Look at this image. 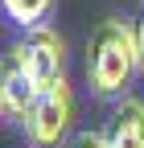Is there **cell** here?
Returning <instances> with one entry per match:
<instances>
[{"instance_id":"cell-1","label":"cell","mask_w":144,"mask_h":148,"mask_svg":"<svg viewBox=\"0 0 144 148\" xmlns=\"http://www.w3.org/2000/svg\"><path fill=\"white\" fill-rule=\"evenodd\" d=\"M136 66H140V53H136L132 25L99 21L91 41H86V82H91V90L99 99L123 95V86L132 82Z\"/></svg>"},{"instance_id":"cell-2","label":"cell","mask_w":144,"mask_h":148,"mask_svg":"<svg viewBox=\"0 0 144 148\" xmlns=\"http://www.w3.org/2000/svg\"><path fill=\"white\" fill-rule=\"evenodd\" d=\"M70 119H74V95H70L66 78H53L49 86L37 90L33 107L25 111V136L33 148H58Z\"/></svg>"},{"instance_id":"cell-3","label":"cell","mask_w":144,"mask_h":148,"mask_svg":"<svg viewBox=\"0 0 144 148\" xmlns=\"http://www.w3.org/2000/svg\"><path fill=\"white\" fill-rule=\"evenodd\" d=\"M12 53L21 58V66L33 74V82L37 86H49L53 78H62V41H58V33L45 29V25H33L25 29V37L12 45Z\"/></svg>"},{"instance_id":"cell-4","label":"cell","mask_w":144,"mask_h":148,"mask_svg":"<svg viewBox=\"0 0 144 148\" xmlns=\"http://www.w3.org/2000/svg\"><path fill=\"white\" fill-rule=\"evenodd\" d=\"M103 140H107V148H144V103L123 99L107 119Z\"/></svg>"},{"instance_id":"cell-5","label":"cell","mask_w":144,"mask_h":148,"mask_svg":"<svg viewBox=\"0 0 144 148\" xmlns=\"http://www.w3.org/2000/svg\"><path fill=\"white\" fill-rule=\"evenodd\" d=\"M0 82H4V111L8 115H21L25 119V111L33 107V99H37V82H33V74L21 66V58L8 49V62H4V70H0Z\"/></svg>"},{"instance_id":"cell-6","label":"cell","mask_w":144,"mask_h":148,"mask_svg":"<svg viewBox=\"0 0 144 148\" xmlns=\"http://www.w3.org/2000/svg\"><path fill=\"white\" fill-rule=\"evenodd\" d=\"M0 4H4L8 21H16L21 29H33V25L45 21V12H49L53 0H0Z\"/></svg>"},{"instance_id":"cell-7","label":"cell","mask_w":144,"mask_h":148,"mask_svg":"<svg viewBox=\"0 0 144 148\" xmlns=\"http://www.w3.org/2000/svg\"><path fill=\"white\" fill-rule=\"evenodd\" d=\"M70 148H107V140H103V132H78L70 140Z\"/></svg>"},{"instance_id":"cell-8","label":"cell","mask_w":144,"mask_h":148,"mask_svg":"<svg viewBox=\"0 0 144 148\" xmlns=\"http://www.w3.org/2000/svg\"><path fill=\"white\" fill-rule=\"evenodd\" d=\"M132 37H136V53H140V66H144V4L136 12V21H132Z\"/></svg>"},{"instance_id":"cell-9","label":"cell","mask_w":144,"mask_h":148,"mask_svg":"<svg viewBox=\"0 0 144 148\" xmlns=\"http://www.w3.org/2000/svg\"><path fill=\"white\" fill-rule=\"evenodd\" d=\"M0 70H4V62H0ZM0 111H4V82H0Z\"/></svg>"}]
</instances>
